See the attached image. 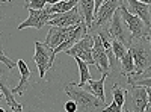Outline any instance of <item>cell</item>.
<instances>
[{
	"instance_id": "cell-1",
	"label": "cell",
	"mask_w": 151,
	"mask_h": 112,
	"mask_svg": "<svg viewBox=\"0 0 151 112\" xmlns=\"http://www.w3.org/2000/svg\"><path fill=\"white\" fill-rule=\"evenodd\" d=\"M65 94L71 97V100L76 102L79 112H101L103 109L104 103L100 102L92 92L86 91L85 88L76 86L74 82L65 85Z\"/></svg>"
},
{
	"instance_id": "cell-2",
	"label": "cell",
	"mask_w": 151,
	"mask_h": 112,
	"mask_svg": "<svg viewBox=\"0 0 151 112\" xmlns=\"http://www.w3.org/2000/svg\"><path fill=\"white\" fill-rule=\"evenodd\" d=\"M129 50L134 62V74H144L151 70V46L147 38H132L130 36Z\"/></svg>"
},
{
	"instance_id": "cell-3",
	"label": "cell",
	"mask_w": 151,
	"mask_h": 112,
	"mask_svg": "<svg viewBox=\"0 0 151 112\" xmlns=\"http://www.w3.org/2000/svg\"><path fill=\"white\" fill-rule=\"evenodd\" d=\"M124 3V0H106V2L100 6L97 11H95V17H94V23L92 26L89 27V32L91 35H95L97 32L103 30V29H107L109 23L113 17V14L119 9V6Z\"/></svg>"
},
{
	"instance_id": "cell-4",
	"label": "cell",
	"mask_w": 151,
	"mask_h": 112,
	"mask_svg": "<svg viewBox=\"0 0 151 112\" xmlns=\"http://www.w3.org/2000/svg\"><path fill=\"white\" fill-rule=\"evenodd\" d=\"M119 14H121V18H122L124 24L127 26L132 38H147L150 27L137 15L132 14V12L127 9V6H125V3H122L119 6Z\"/></svg>"
},
{
	"instance_id": "cell-5",
	"label": "cell",
	"mask_w": 151,
	"mask_h": 112,
	"mask_svg": "<svg viewBox=\"0 0 151 112\" xmlns=\"http://www.w3.org/2000/svg\"><path fill=\"white\" fill-rule=\"evenodd\" d=\"M92 47H94V36L88 32L73 47H70L68 50H65V53L70 55V56H79L82 61L86 62V64L95 65L94 58H92Z\"/></svg>"
},
{
	"instance_id": "cell-6",
	"label": "cell",
	"mask_w": 151,
	"mask_h": 112,
	"mask_svg": "<svg viewBox=\"0 0 151 112\" xmlns=\"http://www.w3.org/2000/svg\"><path fill=\"white\" fill-rule=\"evenodd\" d=\"M80 23H83V18L80 15V12L77 6L73 8L68 12L64 14H52L48 20V26H60V27H68V26H79Z\"/></svg>"
},
{
	"instance_id": "cell-7",
	"label": "cell",
	"mask_w": 151,
	"mask_h": 112,
	"mask_svg": "<svg viewBox=\"0 0 151 112\" xmlns=\"http://www.w3.org/2000/svg\"><path fill=\"white\" fill-rule=\"evenodd\" d=\"M50 58H52V48L44 46V43L35 41V55L33 61L38 67V73H40V79H44L45 73L50 70Z\"/></svg>"
},
{
	"instance_id": "cell-8",
	"label": "cell",
	"mask_w": 151,
	"mask_h": 112,
	"mask_svg": "<svg viewBox=\"0 0 151 112\" xmlns=\"http://www.w3.org/2000/svg\"><path fill=\"white\" fill-rule=\"evenodd\" d=\"M27 11H29V18L26 21H23L21 24H18V30L27 29V27L41 29L48 23L50 17H52L48 8H44V9H27Z\"/></svg>"
},
{
	"instance_id": "cell-9",
	"label": "cell",
	"mask_w": 151,
	"mask_h": 112,
	"mask_svg": "<svg viewBox=\"0 0 151 112\" xmlns=\"http://www.w3.org/2000/svg\"><path fill=\"white\" fill-rule=\"evenodd\" d=\"M94 36V47H92V58H94V64L97 65V70L101 71L103 74H110V65H109V58L107 53L103 47V43L100 40L98 35Z\"/></svg>"
},
{
	"instance_id": "cell-10",
	"label": "cell",
	"mask_w": 151,
	"mask_h": 112,
	"mask_svg": "<svg viewBox=\"0 0 151 112\" xmlns=\"http://www.w3.org/2000/svg\"><path fill=\"white\" fill-rule=\"evenodd\" d=\"M107 33L112 40H116V41H121L124 43L125 46L129 47V40L130 36H127V33H125V26H124V21L121 18V14H119V9L113 14L109 26H107Z\"/></svg>"
},
{
	"instance_id": "cell-11",
	"label": "cell",
	"mask_w": 151,
	"mask_h": 112,
	"mask_svg": "<svg viewBox=\"0 0 151 112\" xmlns=\"http://www.w3.org/2000/svg\"><path fill=\"white\" fill-rule=\"evenodd\" d=\"M130 112H145L148 106V94L145 86H132L129 92Z\"/></svg>"
},
{
	"instance_id": "cell-12",
	"label": "cell",
	"mask_w": 151,
	"mask_h": 112,
	"mask_svg": "<svg viewBox=\"0 0 151 112\" xmlns=\"http://www.w3.org/2000/svg\"><path fill=\"white\" fill-rule=\"evenodd\" d=\"M76 29V26H68V27H60V26H50L48 27V33L47 38L44 41V46H47L48 48H56L59 44H62L65 41V38L70 35V32Z\"/></svg>"
},
{
	"instance_id": "cell-13",
	"label": "cell",
	"mask_w": 151,
	"mask_h": 112,
	"mask_svg": "<svg viewBox=\"0 0 151 112\" xmlns=\"http://www.w3.org/2000/svg\"><path fill=\"white\" fill-rule=\"evenodd\" d=\"M17 68L20 70L21 73V77H20V82L15 88H12V94H18V95H23L26 92V90L29 88V80H30V68L27 67V64L24 62V59H18L17 61Z\"/></svg>"
},
{
	"instance_id": "cell-14",
	"label": "cell",
	"mask_w": 151,
	"mask_h": 112,
	"mask_svg": "<svg viewBox=\"0 0 151 112\" xmlns=\"http://www.w3.org/2000/svg\"><path fill=\"white\" fill-rule=\"evenodd\" d=\"M77 9L83 18V23L89 30L95 17V0H77Z\"/></svg>"
},
{
	"instance_id": "cell-15",
	"label": "cell",
	"mask_w": 151,
	"mask_h": 112,
	"mask_svg": "<svg viewBox=\"0 0 151 112\" xmlns=\"http://www.w3.org/2000/svg\"><path fill=\"white\" fill-rule=\"evenodd\" d=\"M127 2V9L132 12V14L137 15L148 27H151V14H150V6L145 3H141L137 0H125Z\"/></svg>"
},
{
	"instance_id": "cell-16",
	"label": "cell",
	"mask_w": 151,
	"mask_h": 112,
	"mask_svg": "<svg viewBox=\"0 0 151 112\" xmlns=\"http://www.w3.org/2000/svg\"><path fill=\"white\" fill-rule=\"evenodd\" d=\"M109 76V74H103L101 76V79H98V80H88V83L83 86V88L86 90V91H89V92H92L97 98L101 103H104L106 105V94H104V82H106V77Z\"/></svg>"
},
{
	"instance_id": "cell-17",
	"label": "cell",
	"mask_w": 151,
	"mask_h": 112,
	"mask_svg": "<svg viewBox=\"0 0 151 112\" xmlns=\"http://www.w3.org/2000/svg\"><path fill=\"white\" fill-rule=\"evenodd\" d=\"M0 91H2L3 97H5V102L6 105L9 106L11 112H21L23 111V105L15 102V98H14V94H12L11 88H8L6 83L5 82H0Z\"/></svg>"
},
{
	"instance_id": "cell-18",
	"label": "cell",
	"mask_w": 151,
	"mask_h": 112,
	"mask_svg": "<svg viewBox=\"0 0 151 112\" xmlns=\"http://www.w3.org/2000/svg\"><path fill=\"white\" fill-rule=\"evenodd\" d=\"M119 65H121V70H119V71H121L122 76H125V77H130V76H133V74L136 73V70H134V62H133V56H132L130 50H127V53L121 58Z\"/></svg>"
},
{
	"instance_id": "cell-19",
	"label": "cell",
	"mask_w": 151,
	"mask_h": 112,
	"mask_svg": "<svg viewBox=\"0 0 151 112\" xmlns=\"http://www.w3.org/2000/svg\"><path fill=\"white\" fill-rule=\"evenodd\" d=\"M73 59L77 62L79 65V71H80V82L76 83V86H79V88H83V86L88 83V80H91V73H89V64H86L85 61H82L79 56H73Z\"/></svg>"
},
{
	"instance_id": "cell-20",
	"label": "cell",
	"mask_w": 151,
	"mask_h": 112,
	"mask_svg": "<svg viewBox=\"0 0 151 112\" xmlns=\"http://www.w3.org/2000/svg\"><path fill=\"white\" fill-rule=\"evenodd\" d=\"M76 6H77V0H64V2H59L52 8H48V11L50 14H64V12H68Z\"/></svg>"
},
{
	"instance_id": "cell-21",
	"label": "cell",
	"mask_w": 151,
	"mask_h": 112,
	"mask_svg": "<svg viewBox=\"0 0 151 112\" xmlns=\"http://www.w3.org/2000/svg\"><path fill=\"white\" fill-rule=\"evenodd\" d=\"M112 97H113V102H115L116 105L124 108L125 100H127V91L122 90L118 83H115V85H113V88H112Z\"/></svg>"
},
{
	"instance_id": "cell-22",
	"label": "cell",
	"mask_w": 151,
	"mask_h": 112,
	"mask_svg": "<svg viewBox=\"0 0 151 112\" xmlns=\"http://www.w3.org/2000/svg\"><path fill=\"white\" fill-rule=\"evenodd\" d=\"M127 83L130 86H145V88H151V76L141 77L139 74H133V76L127 77Z\"/></svg>"
},
{
	"instance_id": "cell-23",
	"label": "cell",
	"mask_w": 151,
	"mask_h": 112,
	"mask_svg": "<svg viewBox=\"0 0 151 112\" xmlns=\"http://www.w3.org/2000/svg\"><path fill=\"white\" fill-rule=\"evenodd\" d=\"M112 50H113V55H115V58L118 61H121V58L127 53L129 50V47L125 46L124 43L121 41H116V40H112Z\"/></svg>"
},
{
	"instance_id": "cell-24",
	"label": "cell",
	"mask_w": 151,
	"mask_h": 112,
	"mask_svg": "<svg viewBox=\"0 0 151 112\" xmlns=\"http://www.w3.org/2000/svg\"><path fill=\"white\" fill-rule=\"evenodd\" d=\"M47 5L45 0H24V8L26 9H44Z\"/></svg>"
},
{
	"instance_id": "cell-25",
	"label": "cell",
	"mask_w": 151,
	"mask_h": 112,
	"mask_svg": "<svg viewBox=\"0 0 151 112\" xmlns=\"http://www.w3.org/2000/svg\"><path fill=\"white\" fill-rule=\"evenodd\" d=\"M0 61L3 62V64L9 68V70H14L15 67H17V62H14V61H11L6 55H5V52H3V47H2V44H0Z\"/></svg>"
},
{
	"instance_id": "cell-26",
	"label": "cell",
	"mask_w": 151,
	"mask_h": 112,
	"mask_svg": "<svg viewBox=\"0 0 151 112\" xmlns=\"http://www.w3.org/2000/svg\"><path fill=\"white\" fill-rule=\"evenodd\" d=\"M8 76H9V68L0 61V82H6Z\"/></svg>"
},
{
	"instance_id": "cell-27",
	"label": "cell",
	"mask_w": 151,
	"mask_h": 112,
	"mask_svg": "<svg viewBox=\"0 0 151 112\" xmlns=\"http://www.w3.org/2000/svg\"><path fill=\"white\" fill-rule=\"evenodd\" d=\"M101 112H122V106L116 105L115 102H112L109 106L103 108V109H101Z\"/></svg>"
},
{
	"instance_id": "cell-28",
	"label": "cell",
	"mask_w": 151,
	"mask_h": 112,
	"mask_svg": "<svg viewBox=\"0 0 151 112\" xmlns=\"http://www.w3.org/2000/svg\"><path fill=\"white\" fill-rule=\"evenodd\" d=\"M65 111H67V112H76V111H77V105H76V102H74V100L67 102V103H65Z\"/></svg>"
},
{
	"instance_id": "cell-29",
	"label": "cell",
	"mask_w": 151,
	"mask_h": 112,
	"mask_svg": "<svg viewBox=\"0 0 151 112\" xmlns=\"http://www.w3.org/2000/svg\"><path fill=\"white\" fill-rule=\"evenodd\" d=\"M104 2H106V0H95V11H97V9H98L100 6H101V5H103Z\"/></svg>"
},
{
	"instance_id": "cell-30",
	"label": "cell",
	"mask_w": 151,
	"mask_h": 112,
	"mask_svg": "<svg viewBox=\"0 0 151 112\" xmlns=\"http://www.w3.org/2000/svg\"><path fill=\"white\" fill-rule=\"evenodd\" d=\"M45 2H47L48 5L53 6V5H56V3H59V2H64V0H45Z\"/></svg>"
},
{
	"instance_id": "cell-31",
	"label": "cell",
	"mask_w": 151,
	"mask_h": 112,
	"mask_svg": "<svg viewBox=\"0 0 151 112\" xmlns=\"http://www.w3.org/2000/svg\"><path fill=\"white\" fill-rule=\"evenodd\" d=\"M147 94H148V106H151V88H147Z\"/></svg>"
},
{
	"instance_id": "cell-32",
	"label": "cell",
	"mask_w": 151,
	"mask_h": 112,
	"mask_svg": "<svg viewBox=\"0 0 151 112\" xmlns=\"http://www.w3.org/2000/svg\"><path fill=\"white\" fill-rule=\"evenodd\" d=\"M147 41L150 43V46H151V27H150V30H148V35H147Z\"/></svg>"
},
{
	"instance_id": "cell-33",
	"label": "cell",
	"mask_w": 151,
	"mask_h": 112,
	"mask_svg": "<svg viewBox=\"0 0 151 112\" xmlns=\"http://www.w3.org/2000/svg\"><path fill=\"white\" fill-rule=\"evenodd\" d=\"M137 2H141V3H145V5L151 6V0H137Z\"/></svg>"
},
{
	"instance_id": "cell-34",
	"label": "cell",
	"mask_w": 151,
	"mask_h": 112,
	"mask_svg": "<svg viewBox=\"0 0 151 112\" xmlns=\"http://www.w3.org/2000/svg\"><path fill=\"white\" fill-rule=\"evenodd\" d=\"M5 100V97H3V94H2V91H0V108H2V102Z\"/></svg>"
},
{
	"instance_id": "cell-35",
	"label": "cell",
	"mask_w": 151,
	"mask_h": 112,
	"mask_svg": "<svg viewBox=\"0 0 151 112\" xmlns=\"http://www.w3.org/2000/svg\"><path fill=\"white\" fill-rule=\"evenodd\" d=\"M145 112H151V106H147V109H145Z\"/></svg>"
},
{
	"instance_id": "cell-36",
	"label": "cell",
	"mask_w": 151,
	"mask_h": 112,
	"mask_svg": "<svg viewBox=\"0 0 151 112\" xmlns=\"http://www.w3.org/2000/svg\"><path fill=\"white\" fill-rule=\"evenodd\" d=\"M3 2H6V3H12V0H3Z\"/></svg>"
},
{
	"instance_id": "cell-37",
	"label": "cell",
	"mask_w": 151,
	"mask_h": 112,
	"mask_svg": "<svg viewBox=\"0 0 151 112\" xmlns=\"http://www.w3.org/2000/svg\"><path fill=\"white\" fill-rule=\"evenodd\" d=\"M122 112H130V111H127V109H124V108H122Z\"/></svg>"
},
{
	"instance_id": "cell-38",
	"label": "cell",
	"mask_w": 151,
	"mask_h": 112,
	"mask_svg": "<svg viewBox=\"0 0 151 112\" xmlns=\"http://www.w3.org/2000/svg\"><path fill=\"white\" fill-rule=\"evenodd\" d=\"M3 18V14H2V12H0V20H2Z\"/></svg>"
},
{
	"instance_id": "cell-39",
	"label": "cell",
	"mask_w": 151,
	"mask_h": 112,
	"mask_svg": "<svg viewBox=\"0 0 151 112\" xmlns=\"http://www.w3.org/2000/svg\"><path fill=\"white\" fill-rule=\"evenodd\" d=\"M2 3H3V0H0V8H2Z\"/></svg>"
},
{
	"instance_id": "cell-40",
	"label": "cell",
	"mask_w": 151,
	"mask_h": 112,
	"mask_svg": "<svg viewBox=\"0 0 151 112\" xmlns=\"http://www.w3.org/2000/svg\"><path fill=\"white\" fill-rule=\"evenodd\" d=\"M0 35H2V29H0Z\"/></svg>"
}]
</instances>
